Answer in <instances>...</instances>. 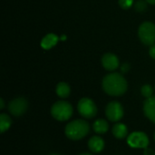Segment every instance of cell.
<instances>
[{
	"label": "cell",
	"mask_w": 155,
	"mask_h": 155,
	"mask_svg": "<svg viewBox=\"0 0 155 155\" xmlns=\"http://www.w3.org/2000/svg\"><path fill=\"white\" fill-rule=\"evenodd\" d=\"M104 91L112 96L123 95L127 91V82L125 78L118 73H112L107 74L103 79Z\"/></svg>",
	"instance_id": "1"
},
{
	"label": "cell",
	"mask_w": 155,
	"mask_h": 155,
	"mask_svg": "<svg viewBox=\"0 0 155 155\" xmlns=\"http://www.w3.org/2000/svg\"><path fill=\"white\" fill-rule=\"evenodd\" d=\"M90 131L89 124L84 120H74L67 124L64 129V134L66 137L73 141L81 140L85 137Z\"/></svg>",
	"instance_id": "2"
},
{
	"label": "cell",
	"mask_w": 155,
	"mask_h": 155,
	"mask_svg": "<svg viewBox=\"0 0 155 155\" xmlns=\"http://www.w3.org/2000/svg\"><path fill=\"white\" fill-rule=\"evenodd\" d=\"M73 113V106L66 101H57L53 104L51 108L52 116L59 122L69 120L72 117Z\"/></svg>",
	"instance_id": "3"
},
{
	"label": "cell",
	"mask_w": 155,
	"mask_h": 155,
	"mask_svg": "<svg viewBox=\"0 0 155 155\" xmlns=\"http://www.w3.org/2000/svg\"><path fill=\"white\" fill-rule=\"evenodd\" d=\"M140 40L147 45H153L155 43V25L152 22L143 23L138 30Z\"/></svg>",
	"instance_id": "4"
},
{
	"label": "cell",
	"mask_w": 155,
	"mask_h": 155,
	"mask_svg": "<svg viewBox=\"0 0 155 155\" xmlns=\"http://www.w3.org/2000/svg\"><path fill=\"white\" fill-rule=\"evenodd\" d=\"M79 114L86 119H92L97 114V107L94 102L87 97L82 98L77 104Z\"/></svg>",
	"instance_id": "5"
},
{
	"label": "cell",
	"mask_w": 155,
	"mask_h": 155,
	"mask_svg": "<svg viewBox=\"0 0 155 155\" xmlns=\"http://www.w3.org/2000/svg\"><path fill=\"white\" fill-rule=\"evenodd\" d=\"M127 143L132 148L145 149L149 145V138L143 132H134L128 135Z\"/></svg>",
	"instance_id": "6"
},
{
	"label": "cell",
	"mask_w": 155,
	"mask_h": 155,
	"mask_svg": "<svg viewBox=\"0 0 155 155\" xmlns=\"http://www.w3.org/2000/svg\"><path fill=\"white\" fill-rule=\"evenodd\" d=\"M105 115L111 122H118L124 116V108L119 102L113 101L105 108Z\"/></svg>",
	"instance_id": "7"
},
{
	"label": "cell",
	"mask_w": 155,
	"mask_h": 155,
	"mask_svg": "<svg viewBox=\"0 0 155 155\" xmlns=\"http://www.w3.org/2000/svg\"><path fill=\"white\" fill-rule=\"evenodd\" d=\"M28 108V102L24 97H17L13 99L8 104V111L14 116L23 115Z\"/></svg>",
	"instance_id": "8"
},
{
	"label": "cell",
	"mask_w": 155,
	"mask_h": 155,
	"mask_svg": "<svg viewBox=\"0 0 155 155\" xmlns=\"http://www.w3.org/2000/svg\"><path fill=\"white\" fill-rule=\"evenodd\" d=\"M143 114L153 124H155V96L147 98L143 103Z\"/></svg>",
	"instance_id": "9"
},
{
	"label": "cell",
	"mask_w": 155,
	"mask_h": 155,
	"mask_svg": "<svg viewBox=\"0 0 155 155\" xmlns=\"http://www.w3.org/2000/svg\"><path fill=\"white\" fill-rule=\"evenodd\" d=\"M102 64L106 70L114 71V70L117 69V67L119 65L118 57L114 54H110V53L105 54L102 58Z\"/></svg>",
	"instance_id": "10"
},
{
	"label": "cell",
	"mask_w": 155,
	"mask_h": 155,
	"mask_svg": "<svg viewBox=\"0 0 155 155\" xmlns=\"http://www.w3.org/2000/svg\"><path fill=\"white\" fill-rule=\"evenodd\" d=\"M88 148L91 152L94 153H98L102 152L104 148V141L102 137L98 135H94L90 138L88 141Z\"/></svg>",
	"instance_id": "11"
},
{
	"label": "cell",
	"mask_w": 155,
	"mask_h": 155,
	"mask_svg": "<svg viewBox=\"0 0 155 155\" xmlns=\"http://www.w3.org/2000/svg\"><path fill=\"white\" fill-rule=\"evenodd\" d=\"M112 133L114 136L117 139H124L128 134V128L125 124L122 123H118L113 126Z\"/></svg>",
	"instance_id": "12"
},
{
	"label": "cell",
	"mask_w": 155,
	"mask_h": 155,
	"mask_svg": "<svg viewBox=\"0 0 155 155\" xmlns=\"http://www.w3.org/2000/svg\"><path fill=\"white\" fill-rule=\"evenodd\" d=\"M58 41V36L54 34H48L46 35L41 41V46L44 49H50L54 47Z\"/></svg>",
	"instance_id": "13"
},
{
	"label": "cell",
	"mask_w": 155,
	"mask_h": 155,
	"mask_svg": "<svg viewBox=\"0 0 155 155\" xmlns=\"http://www.w3.org/2000/svg\"><path fill=\"white\" fill-rule=\"evenodd\" d=\"M93 129L97 134H104L109 130V124L104 119H98L94 123Z\"/></svg>",
	"instance_id": "14"
},
{
	"label": "cell",
	"mask_w": 155,
	"mask_h": 155,
	"mask_svg": "<svg viewBox=\"0 0 155 155\" xmlns=\"http://www.w3.org/2000/svg\"><path fill=\"white\" fill-rule=\"evenodd\" d=\"M55 92H56V94L59 97H61V98H66V97H68L70 95L71 88H70V86L66 83L61 82V83H59L56 85Z\"/></svg>",
	"instance_id": "15"
},
{
	"label": "cell",
	"mask_w": 155,
	"mask_h": 155,
	"mask_svg": "<svg viewBox=\"0 0 155 155\" xmlns=\"http://www.w3.org/2000/svg\"><path fill=\"white\" fill-rule=\"evenodd\" d=\"M12 125V120L9 115L6 114H0V131L2 134H4L5 131H7Z\"/></svg>",
	"instance_id": "16"
},
{
	"label": "cell",
	"mask_w": 155,
	"mask_h": 155,
	"mask_svg": "<svg viewBox=\"0 0 155 155\" xmlns=\"http://www.w3.org/2000/svg\"><path fill=\"white\" fill-rule=\"evenodd\" d=\"M141 93H142L143 96H144L147 99V98H150V97L153 96V89L150 84H144L141 88Z\"/></svg>",
	"instance_id": "17"
},
{
	"label": "cell",
	"mask_w": 155,
	"mask_h": 155,
	"mask_svg": "<svg viewBox=\"0 0 155 155\" xmlns=\"http://www.w3.org/2000/svg\"><path fill=\"white\" fill-rule=\"evenodd\" d=\"M134 8L138 12H143L147 9V1L145 0H138L134 4Z\"/></svg>",
	"instance_id": "18"
},
{
	"label": "cell",
	"mask_w": 155,
	"mask_h": 155,
	"mask_svg": "<svg viewBox=\"0 0 155 155\" xmlns=\"http://www.w3.org/2000/svg\"><path fill=\"white\" fill-rule=\"evenodd\" d=\"M118 2H119L120 6L124 9L130 8L134 4V0H118Z\"/></svg>",
	"instance_id": "19"
},
{
	"label": "cell",
	"mask_w": 155,
	"mask_h": 155,
	"mask_svg": "<svg viewBox=\"0 0 155 155\" xmlns=\"http://www.w3.org/2000/svg\"><path fill=\"white\" fill-rule=\"evenodd\" d=\"M130 64H127V63H124V64H122V66H121V71L124 73V74H125V73H127L129 70H130Z\"/></svg>",
	"instance_id": "20"
},
{
	"label": "cell",
	"mask_w": 155,
	"mask_h": 155,
	"mask_svg": "<svg viewBox=\"0 0 155 155\" xmlns=\"http://www.w3.org/2000/svg\"><path fill=\"white\" fill-rule=\"evenodd\" d=\"M143 155H155V152L153 149H150L147 147L143 151Z\"/></svg>",
	"instance_id": "21"
},
{
	"label": "cell",
	"mask_w": 155,
	"mask_h": 155,
	"mask_svg": "<svg viewBox=\"0 0 155 155\" xmlns=\"http://www.w3.org/2000/svg\"><path fill=\"white\" fill-rule=\"evenodd\" d=\"M149 53H150L151 57H152V58H153V59H155V44L154 45H151V48H150Z\"/></svg>",
	"instance_id": "22"
},
{
	"label": "cell",
	"mask_w": 155,
	"mask_h": 155,
	"mask_svg": "<svg viewBox=\"0 0 155 155\" xmlns=\"http://www.w3.org/2000/svg\"><path fill=\"white\" fill-rule=\"evenodd\" d=\"M4 108H5V102H4L3 98H1V99H0V109L2 110V109H4Z\"/></svg>",
	"instance_id": "23"
},
{
	"label": "cell",
	"mask_w": 155,
	"mask_h": 155,
	"mask_svg": "<svg viewBox=\"0 0 155 155\" xmlns=\"http://www.w3.org/2000/svg\"><path fill=\"white\" fill-rule=\"evenodd\" d=\"M147 3L149 4H152V5H155V0H146Z\"/></svg>",
	"instance_id": "24"
},
{
	"label": "cell",
	"mask_w": 155,
	"mask_h": 155,
	"mask_svg": "<svg viewBox=\"0 0 155 155\" xmlns=\"http://www.w3.org/2000/svg\"><path fill=\"white\" fill-rule=\"evenodd\" d=\"M61 39H62V40H64V39H66V36H65V35H62Z\"/></svg>",
	"instance_id": "25"
},
{
	"label": "cell",
	"mask_w": 155,
	"mask_h": 155,
	"mask_svg": "<svg viewBox=\"0 0 155 155\" xmlns=\"http://www.w3.org/2000/svg\"><path fill=\"white\" fill-rule=\"evenodd\" d=\"M79 155H93V154H90V153H82V154H79Z\"/></svg>",
	"instance_id": "26"
},
{
	"label": "cell",
	"mask_w": 155,
	"mask_h": 155,
	"mask_svg": "<svg viewBox=\"0 0 155 155\" xmlns=\"http://www.w3.org/2000/svg\"><path fill=\"white\" fill-rule=\"evenodd\" d=\"M50 155H60V154H56V153H54V154H50Z\"/></svg>",
	"instance_id": "27"
},
{
	"label": "cell",
	"mask_w": 155,
	"mask_h": 155,
	"mask_svg": "<svg viewBox=\"0 0 155 155\" xmlns=\"http://www.w3.org/2000/svg\"><path fill=\"white\" fill-rule=\"evenodd\" d=\"M154 141H155V134H154Z\"/></svg>",
	"instance_id": "28"
}]
</instances>
